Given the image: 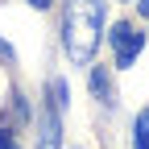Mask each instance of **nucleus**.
Listing matches in <instances>:
<instances>
[{"mask_svg":"<svg viewBox=\"0 0 149 149\" xmlns=\"http://www.w3.org/2000/svg\"><path fill=\"white\" fill-rule=\"evenodd\" d=\"M37 149H62V124H58V112L54 108L37 124Z\"/></svg>","mask_w":149,"mask_h":149,"instance_id":"nucleus-3","label":"nucleus"},{"mask_svg":"<svg viewBox=\"0 0 149 149\" xmlns=\"http://www.w3.org/2000/svg\"><path fill=\"white\" fill-rule=\"evenodd\" d=\"M46 95H50V108H54V112H62V108H66V83H62V79H50V83H46Z\"/></svg>","mask_w":149,"mask_h":149,"instance_id":"nucleus-5","label":"nucleus"},{"mask_svg":"<svg viewBox=\"0 0 149 149\" xmlns=\"http://www.w3.org/2000/svg\"><path fill=\"white\" fill-rule=\"evenodd\" d=\"M91 91H95V100L112 104V79H108L104 66H91Z\"/></svg>","mask_w":149,"mask_h":149,"instance_id":"nucleus-4","label":"nucleus"},{"mask_svg":"<svg viewBox=\"0 0 149 149\" xmlns=\"http://www.w3.org/2000/svg\"><path fill=\"white\" fill-rule=\"evenodd\" d=\"M29 4H33V8H50L54 0H29Z\"/></svg>","mask_w":149,"mask_h":149,"instance_id":"nucleus-10","label":"nucleus"},{"mask_svg":"<svg viewBox=\"0 0 149 149\" xmlns=\"http://www.w3.org/2000/svg\"><path fill=\"white\" fill-rule=\"evenodd\" d=\"M0 149H17V141H13V128H0Z\"/></svg>","mask_w":149,"mask_h":149,"instance_id":"nucleus-8","label":"nucleus"},{"mask_svg":"<svg viewBox=\"0 0 149 149\" xmlns=\"http://www.w3.org/2000/svg\"><path fill=\"white\" fill-rule=\"evenodd\" d=\"M133 149H149V112L137 116V133H133Z\"/></svg>","mask_w":149,"mask_h":149,"instance_id":"nucleus-6","label":"nucleus"},{"mask_svg":"<svg viewBox=\"0 0 149 149\" xmlns=\"http://www.w3.org/2000/svg\"><path fill=\"white\" fill-rule=\"evenodd\" d=\"M137 8H141V17L149 21V0H137Z\"/></svg>","mask_w":149,"mask_h":149,"instance_id":"nucleus-9","label":"nucleus"},{"mask_svg":"<svg viewBox=\"0 0 149 149\" xmlns=\"http://www.w3.org/2000/svg\"><path fill=\"white\" fill-rule=\"evenodd\" d=\"M141 46H145V33H141L137 25H128V21H120L116 29H112V54H116V66H120V70L137 62V54H141Z\"/></svg>","mask_w":149,"mask_h":149,"instance_id":"nucleus-2","label":"nucleus"},{"mask_svg":"<svg viewBox=\"0 0 149 149\" xmlns=\"http://www.w3.org/2000/svg\"><path fill=\"white\" fill-rule=\"evenodd\" d=\"M104 33V0H66L62 8V42L70 62L87 66Z\"/></svg>","mask_w":149,"mask_h":149,"instance_id":"nucleus-1","label":"nucleus"},{"mask_svg":"<svg viewBox=\"0 0 149 149\" xmlns=\"http://www.w3.org/2000/svg\"><path fill=\"white\" fill-rule=\"evenodd\" d=\"M13 58H17V54H13V46H8V42H0V62H4V66H13Z\"/></svg>","mask_w":149,"mask_h":149,"instance_id":"nucleus-7","label":"nucleus"}]
</instances>
